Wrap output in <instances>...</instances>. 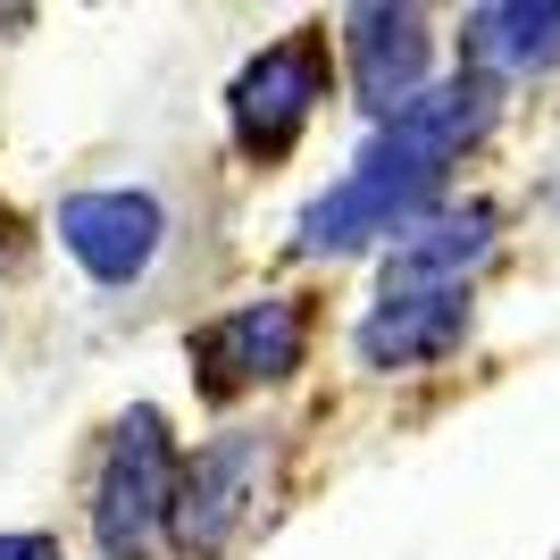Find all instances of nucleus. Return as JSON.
I'll list each match as a JSON object with an SVG mask.
<instances>
[{
	"mask_svg": "<svg viewBox=\"0 0 560 560\" xmlns=\"http://www.w3.org/2000/svg\"><path fill=\"white\" fill-rule=\"evenodd\" d=\"M486 126H493V84L486 75H452V84H427L401 117H385L369 151L376 160H410V167H435V176H444L468 142H486Z\"/></svg>",
	"mask_w": 560,
	"mask_h": 560,
	"instance_id": "nucleus-8",
	"label": "nucleus"
},
{
	"mask_svg": "<svg viewBox=\"0 0 560 560\" xmlns=\"http://www.w3.org/2000/svg\"><path fill=\"white\" fill-rule=\"evenodd\" d=\"M460 335H468V284L460 293H385L360 318L351 351H360V369L394 376V369H427V360L460 351Z\"/></svg>",
	"mask_w": 560,
	"mask_h": 560,
	"instance_id": "nucleus-9",
	"label": "nucleus"
},
{
	"mask_svg": "<svg viewBox=\"0 0 560 560\" xmlns=\"http://www.w3.org/2000/svg\"><path fill=\"white\" fill-rule=\"evenodd\" d=\"M435 192H444V176H435V167H410V160H376V151H360V167H351L343 185H327V192L302 210V234H293V243H302V252L401 243L419 218H435Z\"/></svg>",
	"mask_w": 560,
	"mask_h": 560,
	"instance_id": "nucleus-2",
	"label": "nucleus"
},
{
	"mask_svg": "<svg viewBox=\"0 0 560 560\" xmlns=\"http://www.w3.org/2000/svg\"><path fill=\"white\" fill-rule=\"evenodd\" d=\"M318 101H327V43L318 34H284L277 50H259L252 68L234 75V93H226L234 142L277 160V151H293V135L310 126Z\"/></svg>",
	"mask_w": 560,
	"mask_h": 560,
	"instance_id": "nucleus-5",
	"label": "nucleus"
},
{
	"mask_svg": "<svg viewBox=\"0 0 560 560\" xmlns=\"http://www.w3.org/2000/svg\"><path fill=\"white\" fill-rule=\"evenodd\" d=\"M460 50L477 59V75L560 68V0H493V9H468Z\"/></svg>",
	"mask_w": 560,
	"mask_h": 560,
	"instance_id": "nucleus-11",
	"label": "nucleus"
},
{
	"mask_svg": "<svg viewBox=\"0 0 560 560\" xmlns=\"http://www.w3.org/2000/svg\"><path fill=\"white\" fill-rule=\"evenodd\" d=\"M302 343H310V318L302 302L284 293H259V302H234L226 318L192 335V369H201V394L226 401L243 385H277V376L302 369Z\"/></svg>",
	"mask_w": 560,
	"mask_h": 560,
	"instance_id": "nucleus-4",
	"label": "nucleus"
},
{
	"mask_svg": "<svg viewBox=\"0 0 560 560\" xmlns=\"http://www.w3.org/2000/svg\"><path fill=\"white\" fill-rule=\"evenodd\" d=\"M343 50H351V93H360V109L376 126L427 93V18L419 9H385V0L343 9Z\"/></svg>",
	"mask_w": 560,
	"mask_h": 560,
	"instance_id": "nucleus-6",
	"label": "nucleus"
},
{
	"mask_svg": "<svg viewBox=\"0 0 560 560\" xmlns=\"http://www.w3.org/2000/svg\"><path fill=\"white\" fill-rule=\"evenodd\" d=\"M259 486H268V435L252 427H226L218 444H201L185 460V486H176V518H167V544L192 560H218L234 544V527L252 518Z\"/></svg>",
	"mask_w": 560,
	"mask_h": 560,
	"instance_id": "nucleus-3",
	"label": "nucleus"
},
{
	"mask_svg": "<svg viewBox=\"0 0 560 560\" xmlns=\"http://www.w3.org/2000/svg\"><path fill=\"white\" fill-rule=\"evenodd\" d=\"M493 201H460V210H435L385 252V293H460V277L493 252Z\"/></svg>",
	"mask_w": 560,
	"mask_h": 560,
	"instance_id": "nucleus-10",
	"label": "nucleus"
},
{
	"mask_svg": "<svg viewBox=\"0 0 560 560\" xmlns=\"http://www.w3.org/2000/svg\"><path fill=\"white\" fill-rule=\"evenodd\" d=\"M0 560H59V536H0Z\"/></svg>",
	"mask_w": 560,
	"mask_h": 560,
	"instance_id": "nucleus-12",
	"label": "nucleus"
},
{
	"mask_svg": "<svg viewBox=\"0 0 560 560\" xmlns=\"http://www.w3.org/2000/svg\"><path fill=\"white\" fill-rule=\"evenodd\" d=\"M176 444H167V419L151 401H135L109 435V460H101V486H93V536L109 560H151L176 518Z\"/></svg>",
	"mask_w": 560,
	"mask_h": 560,
	"instance_id": "nucleus-1",
	"label": "nucleus"
},
{
	"mask_svg": "<svg viewBox=\"0 0 560 560\" xmlns=\"http://www.w3.org/2000/svg\"><path fill=\"white\" fill-rule=\"evenodd\" d=\"M160 234H167V218L151 192H75V201H59V243L101 284H135L160 259Z\"/></svg>",
	"mask_w": 560,
	"mask_h": 560,
	"instance_id": "nucleus-7",
	"label": "nucleus"
}]
</instances>
